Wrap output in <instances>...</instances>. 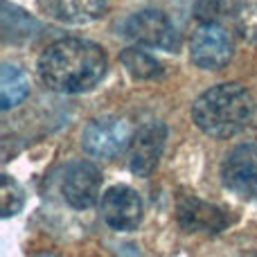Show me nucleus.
<instances>
[{
  "label": "nucleus",
  "instance_id": "nucleus-1",
  "mask_svg": "<svg viewBox=\"0 0 257 257\" xmlns=\"http://www.w3.org/2000/svg\"><path fill=\"white\" fill-rule=\"evenodd\" d=\"M108 61L97 43L86 39H61L43 50L39 77L57 93H86L104 79Z\"/></svg>",
  "mask_w": 257,
  "mask_h": 257
},
{
  "label": "nucleus",
  "instance_id": "nucleus-2",
  "mask_svg": "<svg viewBox=\"0 0 257 257\" xmlns=\"http://www.w3.org/2000/svg\"><path fill=\"white\" fill-rule=\"evenodd\" d=\"M257 117L255 97L239 84H219L208 88L192 106L194 124L210 138H235Z\"/></svg>",
  "mask_w": 257,
  "mask_h": 257
},
{
  "label": "nucleus",
  "instance_id": "nucleus-3",
  "mask_svg": "<svg viewBox=\"0 0 257 257\" xmlns=\"http://www.w3.org/2000/svg\"><path fill=\"white\" fill-rule=\"evenodd\" d=\"M131 124L120 115H104L90 120L81 133V147L90 158L111 160L131 145Z\"/></svg>",
  "mask_w": 257,
  "mask_h": 257
},
{
  "label": "nucleus",
  "instance_id": "nucleus-4",
  "mask_svg": "<svg viewBox=\"0 0 257 257\" xmlns=\"http://www.w3.org/2000/svg\"><path fill=\"white\" fill-rule=\"evenodd\" d=\"M232 52V36L221 23H201L190 36V59L201 70L226 68Z\"/></svg>",
  "mask_w": 257,
  "mask_h": 257
},
{
  "label": "nucleus",
  "instance_id": "nucleus-5",
  "mask_svg": "<svg viewBox=\"0 0 257 257\" xmlns=\"http://www.w3.org/2000/svg\"><path fill=\"white\" fill-rule=\"evenodd\" d=\"M176 221L185 232H208V235H219L230 226V217L223 208L208 201L199 199L194 194H183L176 201Z\"/></svg>",
  "mask_w": 257,
  "mask_h": 257
},
{
  "label": "nucleus",
  "instance_id": "nucleus-6",
  "mask_svg": "<svg viewBox=\"0 0 257 257\" xmlns=\"http://www.w3.org/2000/svg\"><path fill=\"white\" fill-rule=\"evenodd\" d=\"M167 142V126L163 122H149L138 128L131 138V145L126 149V163L136 176H149L165 151Z\"/></svg>",
  "mask_w": 257,
  "mask_h": 257
},
{
  "label": "nucleus",
  "instance_id": "nucleus-7",
  "mask_svg": "<svg viewBox=\"0 0 257 257\" xmlns=\"http://www.w3.org/2000/svg\"><path fill=\"white\" fill-rule=\"evenodd\" d=\"M124 34L140 48H163L174 50L176 45V32L174 25L158 9H145L128 18Z\"/></svg>",
  "mask_w": 257,
  "mask_h": 257
},
{
  "label": "nucleus",
  "instance_id": "nucleus-8",
  "mask_svg": "<svg viewBox=\"0 0 257 257\" xmlns=\"http://www.w3.org/2000/svg\"><path fill=\"white\" fill-rule=\"evenodd\" d=\"M102 174L88 160H77L66 169L61 181V194L66 203L75 210H88L97 203Z\"/></svg>",
  "mask_w": 257,
  "mask_h": 257
},
{
  "label": "nucleus",
  "instance_id": "nucleus-9",
  "mask_svg": "<svg viewBox=\"0 0 257 257\" xmlns=\"http://www.w3.org/2000/svg\"><path fill=\"white\" fill-rule=\"evenodd\" d=\"M223 185L230 192L257 201V147L241 145L228 154L221 167Z\"/></svg>",
  "mask_w": 257,
  "mask_h": 257
},
{
  "label": "nucleus",
  "instance_id": "nucleus-10",
  "mask_svg": "<svg viewBox=\"0 0 257 257\" xmlns=\"http://www.w3.org/2000/svg\"><path fill=\"white\" fill-rule=\"evenodd\" d=\"M102 217L108 228L128 232L142 221V201L136 190L126 185H113L102 194Z\"/></svg>",
  "mask_w": 257,
  "mask_h": 257
},
{
  "label": "nucleus",
  "instance_id": "nucleus-11",
  "mask_svg": "<svg viewBox=\"0 0 257 257\" xmlns=\"http://www.w3.org/2000/svg\"><path fill=\"white\" fill-rule=\"evenodd\" d=\"M45 16L68 25H86L97 21L106 9V0H39Z\"/></svg>",
  "mask_w": 257,
  "mask_h": 257
},
{
  "label": "nucleus",
  "instance_id": "nucleus-12",
  "mask_svg": "<svg viewBox=\"0 0 257 257\" xmlns=\"http://www.w3.org/2000/svg\"><path fill=\"white\" fill-rule=\"evenodd\" d=\"M27 93H30V81H27L25 72L12 63H3L0 68V108L9 111V108L18 106L27 97Z\"/></svg>",
  "mask_w": 257,
  "mask_h": 257
},
{
  "label": "nucleus",
  "instance_id": "nucleus-13",
  "mask_svg": "<svg viewBox=\"0 0 257 257\" xmlns=\"http://www.w3.org/2000/svg\"><path fill=\"white\" fill-rule=\"evenodd\" d=\"M120 61L133 79H142V81L158 79L163 75V66L158 63V59H154L149 52H145V48H140V45L122 50Z\"/></svg>",
  "mask_w": 257,
  "mask_h": 257
},
{
  "label": "nucleus",
  "instance_id": "nucleus-14",
  "mask_svg": "<svg viewBox=\"0 0 257 257\" xmlns=\"http://www.w3.org/2000/svg\"><path fill=\"white\" fill-rule=\"evenodd\" d=\"M235 25L246 43L257 45V0H237Z\"/></svg>",
  "mask_w": 257,
  "mask_h": 257
},
{
  "label": "nucleus",
  "instance_id": "nucleus-15",
  "mask_svg": "<svg viewBox=\"0 0 257 257\" xmlns=\"http://www.w3.org/2000/svg\"><path fill=\"white\" fill-rule=\"evenodd\" d=\"M23 203H25L23 190L12 176L5 174L3 185H0V212H3V217H14L23 208Z\"/></svg>",
  "mask_w": 257,
  "mask_h": 257
},
{
  "label": "nucleus",
  "instance_id": "nucleus-16",
  "mask_svg": "<svg viewBox=\"0 0 257 257\" xmlns=\"http://www.w3.org/2000/svg\"><path fill=\"white\" fill-rule=\"evenodd\" d=\"M221 12H223L221 0H199L196 3V18L201 23H219Z\"/></svg>",
  "mask_w": 257,
  "mask_h": 257
},
{
  "label": "nucleus",
  "instance_id": "nucleus-17",
  "mask_svg": "<svg viewBox=\"0 0 257 257\" xmlns=\"http://www.w3.org/2000/svg\"><path fill=\"white\" fill-rule=\"evenodd\" d=\"M36 257H59V255H54V253H39Z\"/></svg>",
  "mask_w": 257,
  "mask_h": 257
}]
</instances>
